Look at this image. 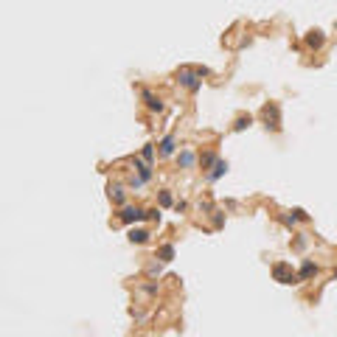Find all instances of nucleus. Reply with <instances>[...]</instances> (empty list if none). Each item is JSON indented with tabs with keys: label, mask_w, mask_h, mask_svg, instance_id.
I'll list each match as a JSON object with an SVG mask.
<instances>
[{
	"label": "nucleus",
	"mask_w": 337,
	"mask_h": 337,
	"mask_svg": "<svg viewBox=\"0 0 337 337\" xmlns=\"http://www.w3.org/2000/svg\"><path fill=\"white\" fill-rule=\"evenodd\" d=\"M273 278L278 281V284H301L298 273H295L292 264H287V261H278V264H273Z\"/></svg>",
	"instance_id": "1"
},
{
	"label": "nucleus",
	"mask_w": 337,
	"mask_h": 337,
	"mask_svg": "<svg viewBox=\"0 0 337 337\" xmlns=\"http://www.w3.org/2000/svg\"><path fill=\"white\" fill-rule=\"evenodd\" d=\"M177 79H180V85L186 87L188 93H200L202 79L197 76V71H194V68H180V71H177Z\"/></svg>",
	"instance_id": "2"
},
{
	"label": "nucleus",
	"mask_w": 337,
	"mask_h": 337,
	"mask_svg": "<svg viewBox=\"0 0 337 337\" xmlns=\"http://www.w3.org/2000/svg\"><path fill=\"white\" fill-rule=\"evenodd\" d=\"M118 219H121L124 225L144 222V219H146V211H144V208H138V205H124V208L118 211Z\"/></svg>",
	"instance_id": "3"
},
{
	"label": "nucleus",
	"mask_w": 337,
	"mask_h": 337,
	"mask_svg": "<svg viewBox=\"0 0 337 337\" xmlns=\"http://www.w3.org/2000/svg\"><path fill=\"white\" fill-rule=\"evenodd\" d=\"M132 166H135L138 177L144 180V183H149V180H152V174H155V172H152V163H146L144 158H132Z\"/></svg>",
	"instance_id": "4"
},
{
	"label": "nucleus",
	"mask_w": 337,
	"mask_h": 337,
	"mask_svg": "<svg viewBox=\"0 0 337 337\" xmlns=\"http://www.w3.org/2000/svg\"><path fill=\"white\" fill-rule=\"evenodd\" d=\"M141 96H144V104L152 110V113H163V101L152 93V90H146V87H144V90H141Z\"/></svg>",
	"instance_id": "5"
},
{
	"label": "nucleus",
	"mask_w": 337,
	"mask_h": 337,
	"mask_svg": "<svg viewBox=\"0 0 337 337\" xmlns=\"http://www.w3.org/2000/svg\"><path fill=\"white\" fill-rule=\"evenodd\" d=\"M317 273H320V267H317L315 261H303L301 270H298V278H301V281H309V278H315Z\"/></svg>",
	"instance_id": "6"
},
{
	"label": "nucleus",
	"mask_w": 337,
	"mask_h": 337,
	"mask_svg": "<svg viewBox=\"0 0 337 337\" xmlns=\"http://www.w3.org/2000/svg\"><path fill=\"white\" fill-rule=\"evenodd\" d=\"M323 43H326V34H323V31L320 29H315V31H309V34H306V45H309V48H323Z\"/></svg>",
	"instance_id": "7"
},
{
	"label": "nucleus",
	"mask_w": 337,
	"mask_h": 337,
	"mask_svg": "<svg viewBox=\"0 0 337 337\" xmlns=\"http://www.w3.org/2000/svg\"><path fill=\"white\" fill-rule=\"evenodd\" d=\"M158 146H160V158H172L174 149H177V144H174V135H166Z\"/></svg>",
	"instance_id": "8"
},
{
	"label": "nucleus",
	"mask_w": 337,
	"mask_h": 337,
	"mask_svg": "<svg viewBox=\"0 0 337 337\" xmlns=\"http://www.w3.org/2000/svg\"><path fill=\"white\" fill-rule=\"evenodd\" d=\"M127 239H129L132 244H146V242H149V230H144V228H132V230L127 233Z\"/></svg>",
	"instance_id": "9"
},
{
	"label": "nucleus",
	"mask_w": 337,
	"mask_h": 337,
	"mask_svg": "<svg viewBox=\"0 0 337 337\" xmlns=\"http://www.w3.org/2000/svg\"><path fill=\"white\" fill-rule=\"evenodd\" d=\"M222 174H228V160H222V158H219V160L214 163V169L208 172V180H211V183H216V180L222 177Z\"/></svg>",
	"instance_id": "10"
},
{
	"label": "nucleus",
	"mask_w": 337,
	"mask_h": 337,
	"mask_svg": "<svg viewBox=\"0 0 337 337\" xmlns=\"http://www.w3.org/2000/svg\"><path fill=\"white\" fill-rule=\"evenodd\" d=\"M264 118H267V127H270V118H273V129H281V124H278V104H267V107H264Z\"/></svg>",
	"instance_id": "11"
},
{
	"label": "nucleus",
	"mask_w": 337,
	"mask_h": 337,
	"mask_svg": "<svg viewBox=\"0 0 337 337\" xmlns=\"http://www.w3.org/2000/svg\"><path fill=\"white\" fill-rule=\"evenodd\" d=\"M177 163H180V169H191L194 163H197V155H194V152H180L177 155Z\"/></svg>",
	"instance_id": "12"
},
{
	"label": "nucleus",
	"mask_w": 337,
	"mask_h": 337,
	"mask_svg": "<svg viewBox=\"0 0 337 337\" xmlns=\"http://www.w3.org/2000/svg\"><path fill=\"white\" fill-rule=\"evenodd\" d=\"M253 124V115H239L236 121H233V132H242V129H247Z\"/></svg>",
	"instance_id": "13"
},
{
	"label": "nucleus",
	"mask_w": 337,
	"mask_h": 337,
	"mask_svg": "<svg viewBox=\"0 0 337 337\" xmlns=\"http://www.w3.org/2000/svg\"><path fill=\"white\" fill-rule=\"evenodd\" d=\"M110 200L124 205V200H127V197H124V186H110Z\"/></svg>",
	"instance_id": "14"
},
{
	"label": "nucleus",
	"mask_w": 337,
	"mask_h": 337,
	"mask_svg": "<svg viewBox=\"0 0 337 337\" xmlns=\"http://www.w3.org/2000/svg\"><path fill=\"white\" fill-rule=\"evenodd\" d=\"M158 258L163 261V264H166V261H172V258H174V244H163V247L158 250Z\"/></svg>",
	"instance_id": "15"
},
{
	"label": "nucleus",
	"mask_w": 337,
	"mask_h": 337,
	"mask_svg": "<svg viewBox=\"0 0 337 337\" xmlns=\"http://www.w3.org/2000/svg\"><path fill=\"white\" fill-rule=\"evenodd\" d=\"M216 160H219V158H216V152H205V155L200 158V166H202V169H214Z\"/></svg>",
	"instance_id": "16"
},
{
	"label": "nucleus",
	"mask_w": 337,
	"mask_h": 337,
	"mask_svg": "<svg viewBox=\"0 0 337 337\" xmlns=\"http://www.w3.org/2000/svg\"><path fill=\"white\" fill-rule=\"evenodd\" d=\"M141 158H144L146 163H152V160H155V144H146L144 149H141Z\"/></svg>",
	"instance_id": "17"
},
{
	"label": "nucleus",
	"mask_w": 337,
	"mask_h": 337,
	"mask_svg": "<svg viewBox=\"0 0 337 337\" xmlns=\"http://www.w3.org/2000/svg\"><path fill=\"white\" fill-rule=\"evenodd\" d=\"M158 202H160V208H169V205H174V200H172V194H169V191H160V194H158Z\"/></svg>",
	"instance_id": "18"
},
{
	"label": "nucleus",
	"mask_w": 337,
	"mask_h": 337,
	"mask_svg": "<svg viewBox=\"0 0 337 337\" xmlns=\"http://www.w3.org/2000/svg\"><path fill=\"white\" fill-rule=\"evenodd\" d=\"M295 222H298L295 216H289V214H281V225H287L289 230H295Z\"/></svg>",
	"instance_id": "19"
},
{
	"label": "nucleus",
	"mask_w": 337,
	"mask_h": 337,
	"mask_svg": "<svg viewBox=\"0 0 337 337\" xmlns=\"http://www.w3.org/2000/svg\"><path fill=\"white\" fill-rule=\"evenodd\" d=\"M292 216L298 219V222H309V214L303 208H292Z\"/></svg>",
	"instance_id": "20"
},
{
	"label": "nucleus",
	"mask_w": 337,
	"mask_h": 337,
	"mask_svg": "<svg viewBox=\"0 0 337 337\" xmlns=\"http://www.w3.org/2000/svg\"><path fill=\"white\" fill-rule=\"evenodd\" d=\"M146 219H149V222H160V211L158 208H149V211H146Z\"/></svg>",
	"instance_id": "21"
},
{
	"label": "nucleus",
	"mask_w": 337,
	"mask_h": 337,
	"mask_svg": "<svg viewBox=\"0 0 337 337\" xmlns=\"http://www.w3.org/2000/svg\"><path fill=\"white\" fill-rule=\"evenodd\" d=\"M144 292H146V295H155V292H158V284H146Z\"/></svg>",
	"instance_id": "22"
},
{
	"label": "nucleus",
	"mask_w": 337,
	"mask_h": 337,
	"mask_svg": "<svg viewBox=\"0 0 337 337\" xmlns=\"http://www.w3.org/2000/svg\"><path fill=\"white\" fill-rule=\"evenodd\" d=\"M194 71H197V76H200V79H202V76H208V73H211L208 68H194Z\"/></svg>",
	"instance_id": "23"
},
{
	"label": "nucleus",
	"mask_w": 337,
	"mask_h": 337,
	"mask_svg": "<svg viewBox=\"0 0 337 337\" xmlns=\"http://www.w3.org/2000/svg\"><path fill=\"white\" fill-rule=\"evenodd\" d=\"M295 247H298V250H301V247H306V239L298 236V239H295Z\"/></svg>",
	"instance_id": "24"
},
{
	"label": "nucleus",
	"mask_w": 337,
	"mask_h": 337,
	"mask_svg": "<svg viewBox=\"0 0 337 337\" xmlns=\"http://www.w3.org/2000/svg\"><path fill=\"white\" fill-rule=\"evenodd\" d=\"M174 208H177V211H188V202L180 200V202H174Z\"/></svg>",
	"instance_id": "25"
},
{
	"label": "nucleus",
	"mask_w": 337,
	"mask_h": 337,
	"mask_svg": "<svg viewBox=\"0 0 337 337\" xmlns=\"http://www.w3.org/2000/svg\"><path fill=\"white\" fill-rule=\"evenodd\" d=\"M334 281H337V270H334Z\"/></svg>",
	"instance_id": "26"
}]
</instances>
